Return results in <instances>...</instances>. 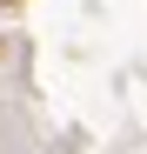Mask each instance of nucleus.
Returning <instances> with one entry per match:
<instances>
[{
  "mask_svg": "<svg viewBox=\"0 0 147 154\" xmlns=\"http://www.w3.org/2000/svg\"><path fill=\"white\" fill-rule=\"evenodd\" d=\"M0 7H20V0H0Z\"/></svg>",
  "mask_w": 147,
  "mask_h": 154,
  "instance_id": "1",
  "label": "nucleus"
}]
</instances>
